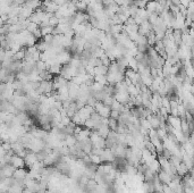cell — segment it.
Listing matches in <instances>:
<instances>
[{"label": "cell", "mask_w": 194, "mask_h": 193, "mask_svg": "<svg viewBox=\"0 0 194 193\" xmlns=\"http://www.w3.org/2000/svg\"><path fill=\"white\" fill-rule=\"evenodd\" d=\"M157 175H158L159 179H160V181L163 182V184H165V185H169L170 182L173 181V175H170L169 173L165 172L163 169H161Z\"/></svg>", "instance_id": "1"}, {"label": "cell", "mask_w": 194, "mask_h": 193, "mask_svg": "<svg viewBox=\"0 0 194 193\" xmlns=\"http://www.w3.org/2000/svg\"><path fill=\"white\" fill-rule=\"evenodd\" d=\"M11 165L14 166L15 168H25V160L24 158H22L17 154H14L11 157Z\"/></svg>", "instance_id": "2"}, {"label": "cell", "mask_w": 194, "mask_h": 193, "mask_svg": "<svg viewBox=\"0 0 194 193\" xmlns=\"http://www.w3.org/2000/svg\"><path fill=\"white\" fill-rule=\"evenodd\" d=\"M28 175V172H27V169H25V168H17L16 170H15L14 173V178L16 179H23V181H25L26 179V177H27Z\"/></svg>", "instance_id": "3"}, {"label": "cell", "mask_w": 194, "mask_h": 193, "mask_svg": "<svg viewBox=\"0 0 194 193\" xmlns=\"http://www.w3.org/2000/svg\"><path fill=\"white\" fill-rule=\"evenodd\" d=\"M182 160H183L184 164L187 166L188 169H192L194 167V158L192 156H190V154H187L186 152L183 153V159H182Z\"/></svg>", "instance_id": "4"}, {"label": "cell", "mask_w": 194, "mask_h": 193, "mask_svg": "<svg viewBox=\"0 0 194 193\" xmlns=\"http://www.w3.org/2000/svg\"><path fill=\"white\" fill-rule=\"evenodd\" d=\"M176 168H177V174L180 176H182V177L185 176L186 174H188V172H190V169L187 168V166L185 165L183 162H182V164H180V166H177Z\"/></svg>", "instance_id": "5"}, {"label": "cell", "mask_w": 194, "mask_h": 193, "mask_svg": "<svg viewBox=\"0 0 194 193\" xmlns=\"http://www.w3.org/2000/svg\"><path fill=\"white\" fill-rule=\"evenodd\" d=\"M108 125H109L110 130H111V131H115V132H116L117 128H118V125H119V124H118V120H115V118H110V117H109V124H108Z\"/></svg>", "instance_id": "6"}, {"label": "cell", "mask_w": 194, "mask_h": 193, "mask_svg": "<svg viewBox=\"0 0 194 193\" xmlns=\"http://www.w3.org/2000/svg\"><path fill=\"white\" fill-rule=\"evenodd\" d=\"M120 112L118 110H111L110 111V118H115V120H119Z\"/></svg>", "instance_id": "7"}]
</instances>
